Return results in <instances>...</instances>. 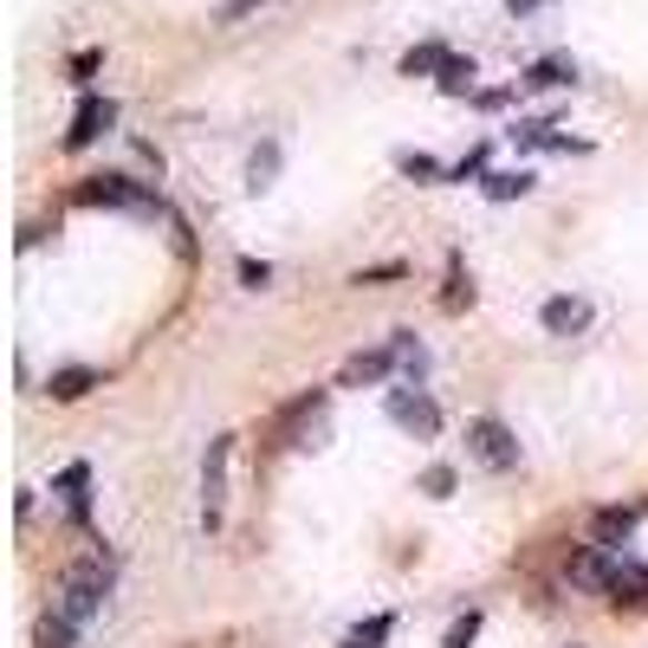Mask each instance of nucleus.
<instances>
[{
    "label": "nucleus",
    "mask_w": 648,
    "mask_h": 648,
    "mask_svg": "<svg viewBox=\"0 0 648 648\" xmlns=\"http://www.w3.org/2000/svg\"><path fill=\"white\" fill-rule=\"evenodd\" d=\"M104 597H111V558H84V565H72V571H66L59 597H52V610L84 629L91 616L104 610Z\"/></svg>",
    "instance_id": "f257e3e1"
},
{
    "label": "nucleus",
    "mask_w": 648,
    "mask_h": 648,
    "mask_svg": "<svg viewBox=\"0 0 648 648\" xmlns=\"http://www.w3.org/2000/svg\"><path fill=\"white\" fill-rule=\"evenodd\" d=\"M78 201H84V208H130V215H162L156 189L130 182V176H91V182H78Z\"/></svg>",
    "instance_id": "f03ea898"
},
{
    "label": "nucleus",
    "mask_w": 648,
    "mask_h": 648,
    "mask_svg": "<svg viewBox=\"0 0 648 648\" xmlns=\"http://www.w3.org/2000/svg\"><path fill=\"white\" fill-rule=\"evenodd\" d=\"M467 455L480 467H494V473H512L519 467V441H512V428L499 416H473L467 421Z\"/></svg>",
    "instance_id": "7ed1b4c3"
},
{
    "label": "nucleus",
    "mask_w": 648,
    "mask_h": 648,
    "mask_svg": "<svg viewBox=\"0 0 648 648\" xmlns=\"http://www.w3.org/2000/svg\"><path fill=\"white\" fill-rule=\"evenodd\" d=\"M228 455H233V441L221 435V441H208V460H201V526H208V532L221 526V499H228Z\"/></svg>",
    "instance_id": "20e7f679"
},
{
    "label": "nucleus",
    "mask_w": 648,
    "mask_h": 648,
    "mask_svg": "<svg viewBox=\"0 0 648 648\" xmlns=\"http://www.w3.org/2000/svg\"><path fill=\"white\" fill-rule=\"evenodd\" d=\"M389 421L396 428H409V435H441V409H435V396H421V389H389Z\"/></svg>",
    "instance_id": "39448f33"
},
{
    "label": "nucleus",
    "mask_w": 648,
    "mask_h": 648,
    "mask_svg": "<svg viewBox=\"0 0 648 648\" xmlns=\"http://www.w3.org/2000/svg\"><path fill=\"white\" fill-rule=\"evenodd\" d=\"M111 123H117V104H111V98H78L72 130H66V150H84V143H98Z\"/></svg>",
    "instance_id": "423d86ee"
},
{
    "label": "nucleus",
    "mask_w": 648,
    "mask_h": 648,
    "mask_svg": "<svg viewBox=\"0 0 648 648\" xmlns=\"http://www.w3.org/2000/svg\"><path fill=\"white\" fill-rule=\"evenodd\" d=\"M538 325H545L551 338H577V331L590 325V306L571 299V292H558V299H545V306H538Z\"/></svg>",
    "instance_id": "0eeeda50"
},
{
    "label": "nucleus",
    "mask_w": 648,
    "mask_h": 648,
    "mask_svg": "<svg viewBox=\"0 0 648 648\" xmlns=\"http://www.w3.org/2000/svg\"><path fill=\"white\" fill-rule=\"evenodd\" d=\"M91 389H98V370H91V363H66V370L46 377V396H52V402H78V396H91Z\"/></svg>",
    "instance_id": "6e6552de"
},
{
    "label": "nucleus",
    "mask_w": 648,
    "mask_h": 648,
    "mask_svg": "<svg viewBox=\"0 0 648 648\" xmlns=\"http://www.w3.org/2000/svg\"><path fill=\"white\" fill-rule=\"evenodd\" d=\"M629 532H636V512H629V506H610V512H597V526H590V545H597V551H616V545H622Z\"/></svg>",
    "instance_id": "1a4fd4ad"
},
{
    "label": "nucleus",
    "mask_w": 648,
    "mask_h": 648,
    "mask_svg": "<svg viewBox=\"0 0 648 648\" xmlns=\"http://www.w3.org/2000/svg\"><path fill=\"white\" fill-rule=\"evenodd\" d=\"M448 59H455V52H448V46H435V39H428V46H409V52H402V78H441L448 72Z\"/></svg>",
    "instance_id": "9d476101"
},
{
    "label": "nucleus",
    "mask_w": 648,
    "mask_h": 648,
    "mask_svg": "<svg viewBox=\"0 0 648 648\" xmlns=\"http://www.w3.org/2000/svg\"><path fill=\"white\" fill-rule=\"evenodd\" d=\"M389 363H396V350H363V357L343 363V382H350V389H357V382H382L389 377Z\"/></svg>",
    "instance_id": "9b49d317"
},
{
    "label": "nucleus",
    "mask_w": 648,
    "mask_h": 648,
    "mask_svg": "<svg viewBox=\"0 0 648 648\" xmlns=\"http://www.w3.org/2000/svg\"><path fill=\"white\" fill-rule=\"evenodd\" d=\"M318 409H325V389H311V396H292V402L279 409V421H272V428H279V441H292V428H299L306 416H318Z\"/></svg>",
    "instance_id": "f8f14e48"
},
{
    "label": "nucleus",
    "mask_w": 648,
    "mask_h": 648,
    "mask_svg": "<svg viewBox=\"0 0 648 648\" xmlns=\"http://www.w3.org/2000/svg\"><path fill=\"white\" fill-rule=\"evenodd\" d=\"M72 642H78V622H66L59 610H46V616H39L33 648H72Z\"/></svg>",
    "instance_id": "ddd939ff"
},
{
    "label": "nucleus",
    "mask_w": 648,
    "mask_h": 648,
    "mask_svg": "<svg viewBox=\"0 0 648 648\" xmlns=\"http://www.w3.org/2000/svg\"><path fill=\"white\" fill-rule=\"evenodd\" d=\"M526 84H532V91H558V84H577V66H571V59H538L532 72H526Z\"/></svg>",
    "instance_id": "4468645a"
},
{
    "label": "nucleus",
    "mask_w": 648,
    "mask_h": 648,
    "mask_svg": "<svg viewBox=\"0 0 648 648\" xmlns=\"http://www.w3.org/2000/svg\"><path fill=\"white\" fill-rule=\"evenodd\" d=\"M512 195H532V169H494L487 176V201H512Z\"/></svg>",
    "instance_id": "2eb2a0df"
},
{
    "label": "nucleus",
    "mask_w": 648,
    "mask_h": 648,
    "mask_svg": "<svg viewBox=\"0 0 648 648\" xmlns=\"http://www.w3.org/2000/svg\"><path fill=\"white\" fill-rule=\"evenodd\" d=\"M84 487H91V467H84V460H72V467L59 473V494H66V506H72L78 526H84Z\"/></svg>",
    "instance_id": "dca6fc26"
},
{
    "label": "nucleus",
    "mask_w": 648,
    "mask_h": 648,
    "mask_svg": "<svg viewBox=\"0 0 648 648\" xmlns=\"http://www.w3.org/2000/svg\"><path fill=\"white\" fill-rule=\"evenodd\" d=\"M389 629H396V616H370V622H357L338 648H382V642H389Z\"/></svg>",
    "instance_id": "f3484780"
},
{
    "label": "nucleus",
    "mask_w": 648,
    "mask_h": 648,
    "mask_svg": "<svg viewBox=\"0 0 648 648\" xmlns=\"http://www.w3.org/2000/svg\"><path fill=\"white\" fill-rule=\"evenodd\" d=\"M441 306H448V311L473 306V279H467V267H460V253L448 260V292H441Z\"/></svg>",
    "instance_id": "a211bd4d"
},
{
    "label": "nucleus",
    "mask_w": 648,
    "mask_h": 648,
    "mask_svg": "<svg viewBox=\"0 0 648 648\" xmlns=\"http://www.w3.org/2000/svg\"><path fill=\"white\" fill-rule=\"evenodd\" d=\"M396 169H402V176H416V182H441V176H448L428 150H402V156H396Z\"/></svg>",
    "instance_id": "6ab92c4d"
},
{
    "label": "nucleus",
    "mask_w": 648,
    "mask_h": 648,
    "mask_svg": "<svg viewBox=\"0 0 648 648\" xmlns=\"http://www.w3.org/2000/svg\"><path fill=\"white\" fill-rule=\"evenodd\" d=\"M551 130H558L551 117H526V123H512V143H526V150H532V143H551Z\"/></svg>",
    "instance_id": "aec40b11"
},
{
    "label": "nucleus",
    "mask_w": 648,
    "mask_h": 648,
    "mask_svg": "<svg viewBox=\"0 0 648 648\" xmlns=\"http://www.w3.org/2000/svg\"><path fill=\"white\" fill-rule=\"evenodd\" d=\"M441 91H473V59H448V72H441Z\"/></svg>",
    "instance_id": "412c9836"
},
{
    "label": "nucleus",
    "mask_w": 648,
    "mask_h": 648,
    "mask_svg": "<svg viewBox=\"0 0 648 648\" xmlns=\"http://www.w3.org/2000/svg\"><path fill=\"white\" fill-rule=\"evenodd\" d=\"M272 169H279V143L253 150V169H247V176H253V189H267V182H272Z\"/></svg>",
    "instance_id": "4be33fe9"
},
{
    "label": "nucleus",
    "mask_w": 648,
    "mask_h": 648,
    "mask_svg": "<svg viewBox=\"0 0 648 648\" xmlns=\"http://www.w3.org/2000/svg\"><path fill=\"white\" fill-rule=\"evenodd\" d=\"M480 169H487V143H473V150L460 156L455 169H448V182H467V176H480Z\"/></svg>",
    "instance_id": "5701e85b"
},
{
    "label": "nucleus",
    "mask_w": 648,
    "mask_h": 648,
    "mask_svg": "<svg viewBox=\"0 0 648 648\" xmlns=\"http://www.w3.org/2000/svg\"><path fill=\"white\" fill-rule=\"evenodd\" d=\"M421 494L448 499V494H455V467H428V473H421Z\"/></svg>",
    "instance_id": "b1692460"
},
{
    "label": "nucleus",
    "mask_w": 648,
    "mask_h": 648,
    "mask_svg": "<svg viewBox=\"0 0 648 648\" xmlns=\"http://www.w3.org/2000/svg\"><path fill=\"white\" fill-rule=\"evenodd\" d=\"M382 279H402V260H382V267L350 272V286H382Z\"/></svg>",
    "instance_id": "393cba45"
},
{
    "label": "nucleus",
    "mask_w": 648,
    "mask_h": 648,
    "mask_svg": "<svg viewBox=\"0 0 648 648\" xmlns=\"http://www.w3.org/2000/svg\"><path fill=\"white\" fill-rule=\"evenodd\" d=\"M473 636H480V610H467L455 629H448V648H473Z\"/></svg>",
    "instance_id": "a878e982"
},
{
    "label": "nucleus",
    "mask_w": 648,
    "mask_h": 648,
    "mask_svg": "<svg viewBox=\"0 0 648 648\" xmlns=\"http://www.w3.org/2000/svg\"><path fill=\"white\" fill-rule=\"evenodd\" d=\"M260 7H267V0H221V13H215V20L233 27V20H247V13H260Z\"/></svg>",
    "instance_id": "bb28decb"
},
{
    "label": "nucleus",
    "mask_w": 648,
    "mask_h": 648,
    "mask_svg": "<svg viewBox=\"0 0 648 648\" xmlns=\"http://www.w3.org/2000/svg\"><path fill=\"white\" fill-rule=\"evenodd\" d=\"M240 286H253V292L272 286V267H267V260H240Z\"/></svg>",
    "instance_id": "cd10ccee"
},
{
    "label": "nucleus",
    "mask_w": 648,
    "mask_h": 648,
    "mask_svg": "<svg viewBox=\"0 0 648 648\" xmlns=\"http://www.w3.org/2000/svg\"><path fill=\"white\" fill-rule=\"evenodd\" d=\"M98 66H104V52H91V46H84V52H72V72L78 78H91Z\"/></svg>",
    "instance_id": "c85d7f7f"
},
{
    "label": "nucleus",
    "mask_w": 648,
    "mask_h": 648,
    "mask_svg": "<svg viewBox=\"0 0 648 648\" xmlns=\"http://www.w3.org/2000/svg\"><path fill=\"white\" fill-rule=\"evenodd\" d=\"M506 7H512V13H526V7H538V0H506Z\"/></svg>",
    "instance_id": "c756f323"
}]
</instances>
